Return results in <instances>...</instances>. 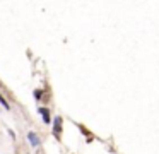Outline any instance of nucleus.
I'll use <instances>...</instances> for the list:
<instances>
[{"label": "nucleus", "instance_id": "obj_1", "mask_svg": "<svg viewBox=\"0 0 159 154\" xmlns=\"http://www.w3.org/2000/svg\"><path fill=\"white\" fill-rule=\"evenodd\" d=\"M53 122H55V127H53V133H55V137H58L60 130H62V118H60V116H57Z\"/></svg>", "mask_w": 159, "mask_h": 154}, {"label": "nucleus", "instance_id": "obj_2", "mask_svg": "<svg viewBox=\"0 0 159 154\" xmlns=\"http://www.w3.org/2000/svg\"><path fill=\"white\" fill-rule=\"evenodd\" d=\"M28 139H29V142H31L34 147L39 146V139H38V135H36L34 132H29V133H28Z\"/></svg>", "mask_w": 159, "mask_h": 154}, {"label": "nucleus", "instance_id": "obj_3", "mask_svg": "<svg viewBox=\"0 0 159 154\" xmlns=\"http://www.w3.org/2000/svg\"><path fill=\"white\" fill-rule=\"evenodd\" d=\"M39 113H41V116H43V120H45V123H52V120H50V111L46 108H39L38 110Z\"/></svg>", "mask_w": 159, "mask_h": 154}, {"label": "nucleus", "instance_id": "obj_4", "mask_svg": "<svg viewBox=\"0 0 159 154\" xmlns=\"http://www.w3.org/2000/svg\"><path fill=\"white\" fill-rule=\"evenodd\" d=\"M0 103L4 105V108H5V110H11V108H9V103L5 101V99H4V96H2V94H0Z\"/></svg>", "mask_w": 159, "mask_h": 154}, {"label": "nucleus", "instance_id": "obj_5", "mask_svg": "<svg viewBox=\"0 0 159 154\" xmlns=\"http://www.w3.org/2000/svg\"><path fill=\"white\" fill-rule=\"evenodd\" d=\"M41 94H43V92L39 91V89H36V91H34V98L36 99H41Z\"/></svg>", "mask_w": 159, "mask_h": 154}]
</instances>
